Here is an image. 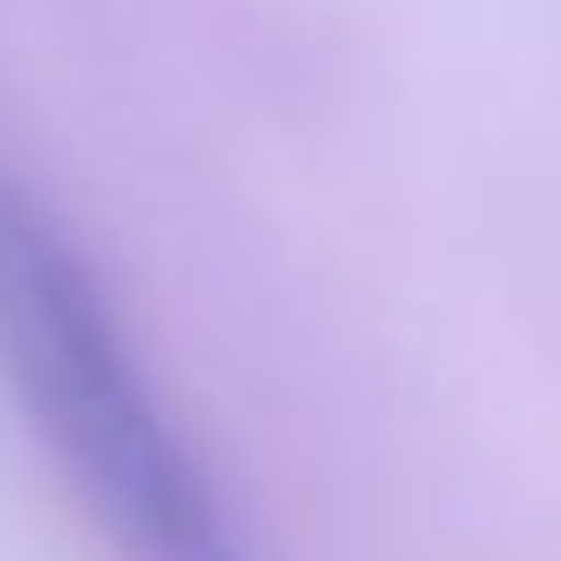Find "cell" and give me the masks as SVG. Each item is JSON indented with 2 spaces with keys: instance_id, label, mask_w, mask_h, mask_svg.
<instances>
[{
  "instance_id": "6da1fadb",
  "label": "cell",
  "mask_w": 561,
  "mask_h": 561,
  "mask_svg": "<svg viewBox=\"0 0 561 561\" xmlns=\"http://www.w3.org/2000/svg\"><path fill=\"white\" fill-rule=\"evenodd\" d=\"M0 377L124 561H247L101 277L0 170Z\"/></svg>"
}]
</instances>
